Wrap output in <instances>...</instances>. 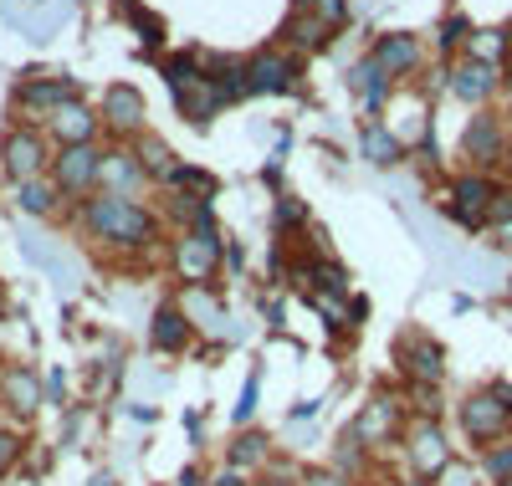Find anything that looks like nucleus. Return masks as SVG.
<instances>
[{"label": "nucleus", "instance_id": "obj_31", "mask_svg": "<svg viewBox=\"0 0 512 486\" xmlns=\"http://www.w3.org/2000/svg\"><path fill=\"white\" fill-rule=\"evenodd\" d=\"M364 461H369V451L359 446V435H354V430H344V440H338V456H333V471H344L349 481H359Z\"/></svg>", "mask_w": 512, "mask_h": 486}, {"label": "nucleus", "instance_id": "obj_25", "mask_svg": "<svg viewBox=\"0 0 512 486\" xmlns=\"http://www.w3.org/2000/svg\"><path fill=\"white\" fill-rule=\"evenodd\" d=\"M16 205H21V215H31V220H47V215H57L62 195H57V185H52V174H41V180L16 185Z\"/></svg>", "mask_w": 512, "mask_h": 486}, {"label": "nucleus", "instance_id": "obj_17", "mask_svg": "<svg viewBox=\"0 0 512 486\" xmlns=\"http://www.w3.org/2000/svg\"><path fill=\"white\" fill-rule=\"evenodd\" d=\"M149 185V174H144V164H139V154L134 149H103V164H98V190H108V195H139Z\"/></svg>", "mask_w": 512, "mask_h": 486}, {"label": "nucleus", "instance_id": "obj_35", "mask_svg": "<svg viewBox=\"0 0 512 486\" xmlns=\"http://www.w3.org/2000/svg\"><path fill=\"white\" fill-rule=\"evenodd\" d=\"M256 394H262V374H251V379H246V389H241V400L231 405V425H236V430H246V425H251V415H256Z\"/></svg>", "mask_w": 512, "mask_h": 486}, {"label": "nucleus", "instance_id": "obj_51", "mask_svg": "<svg viewBox=\"0 0 512 486\" xmlns=\"http://www.w3.org/2000/svg\"><path fill=\"white\" fill-rule=\"evenodd\" d=\"M507 41H512V21H507Z\"/></svg>", "mask_w": 512, "mask_h": 486}, {"label": "nucleus", "instance_id": "obj_34", "mask_svg": "<svg viewBox=\"0 0 512 486\" xmlns=\"http://www.w3.org/2000/svg\"><path fill=\"white\" fill-rule=\"evenodd\" d=\"M200 62H205V57H195V52L169 57V62H164V82H169V93H175V87H185V82H195V77H200Z\"/></svg>", "mask_w": 512, "mask_h": 486}, {"label": "nucleus", "instance_id": "obj_20", "mask_svg": "<svg viewBox=\"0 0 512 486\" xmlns=\"http://www.w3.org/2000/svg\"><path fill=\"white\" fill-rule=\"evenodd\" d=\"M349 82H354V98H359L364 113H379L384 103H390V93H395V77L384 72L374 57H359L354 72H349Z\"/></svg>", "mask_w": 512, "mask_h": 486}, {"label": "nucleus", "instance_id": "obj_41", "mask_svg": "<svg viewBox=\"0 0 512 486\" xmlns=\"http://www.w3.org/2000/svg\"><path fill=\"white\" fill-rule=\"evenodd\" d=\"M31 11H41V0H0V16H6V21H16V26H21Z\"/></svg>", "mask_w": 512, "mask_h": 486}, {"label": "nucleus", "instance_id": "obj_19", "mask_svg": "<svg viewBox=\"0 0 512 486\" xmlns=\"http://www.w3.org/2000/svg\"><path fill=\"white\" fill-rule=\"evenodd\" d=\"M369 57L400 82V77H415V72H420V57H425V52H420V41H415L410 31H384L374 47H369Z\"/></svg>", "mask_w": 512, "mask_h": 486}, {"label": "nucleus", "instance_id": "obj_43", "mask_svg": "<svg viewBox=\"0 0 512 486\" xmlns=\"http://www.w3.org/2000/svg\"><path fill=\"white\" fill-rule=\"evenodd\" d=\"M318 410H323V400H297V405H292V425H303V420H313Z\"/></svg>", "mask_w": 512, "mask_h": 486}, {"label": "nucleus", "instance_id": "obj_3", "mask_svg": "<svg viewBox=\"0 0 512 486\" xmlns=\"http://www.w3.org/2000/svg\"><path fill=\"white\" fill-rule=\"evenodd\" d=\"M405 461H410L415 481H431V486L451 471V440H446L441 420H425V415L405 420Z\"/></svg>", "mask_w": 512, "mask_h": 486}, {"label": "nucleus", "instance_id": "obj_53", "mask_svg": "<svg viewBox=\"0 0 512 486\" xmlns=\"http://www.w3.org/2000/svg\"><path fill=\"white\" fill-rule=\"evenodd\" d=\"M502 82H507V87H512V77H502Z\"/></svg>", "mask_w": 512, "mask_h": 486}, {"label": "nucleus", "instance_id": "obj_42", "mask_svg": "<svg viewBox=\"0 0 512 486\" xmlns=\"http://www.w3.org/2000/svg\"><path fill=\"white\" fill-rule=\"evenodd\" d=\"M41 394H47V405H62V394H67V379H62V369H52V374H47Z\"/></svg>", "mask_w": 512, "mask_h": 486}, {"label": "nucleus", "instance_id": "obj_38", "mask_svg": "<svg viewBox=\"0 0 512 486\" xmlns=\"http://www.w3.org/2000/svg\"><path fill=\"white\" fill-rule=\"evenodd\" d=\"M297 486H354L344 471H333V466H303L297 471Z\"/></svg>", "mask_w": 512, "mask_h": 486}, {"label": "nucleus", "instance_id": "obj_12", "mask_svg": "<svg viewBox=\"0 0 512 486\" xmlns=\"http://www.w3.org/2000/svg\"><path fill=\"white\" fill-rule=\"evenodd\" d=\"M195 338V318H190V307L180 302H159L154 313H149V348L164 353V359H175V353H185Z\"/></svg>", "mask_w": 512, "mask_h": 486}, {"label": "nucleus", "instance_id": "obj_6", "mask_svg": "<svg viewBox=\"0 0 512 486\" xmlns=\"http://www.w3.org/2000/svg\"><path fill=\"white\" fill-rule=\"evenodd\" d=\"M456 420H461V435L472 440V446H497V440H507V430H512V415H507V405L492 394V384L487 389H472L466 400L456 405Z\"/></svg>", "mask_w": 512, "mask_h": 486}, {"label": "nucleus", "instance_id": "obj_52", "mask_svg": "<svg viewBox=\"0 0 512 486\" xmlns=\"http://www.w3.org/2000/svg\"><path fill=\"white\" fill-rule=\"evenodd\" d=\"M0 318H6V302H0Z\"/></svg>", "mask_w": 512, "mask_h": 486}, {"label": "nucleus", "instance_id": "obj_7", "mask_svg": "<svg viewBox=\"0 0 512 486\" xmlns=\"http://www.w3.org/2000/svg\"><path fill=\"white\" fill-rule=\"evenodd\" d=\"M502 185L492 180V174L472 169V174H456L451 190H446V215L456 220L461 231H487V205Z\"/></svg>", "mask_w": 512, "mask_h": 486}, {"label": "nucleus", "instance_id": "obj_29", "mask_svg": "<svg viewBox=\"0 0 512 486\" xmlns=\"http://www.w3.org/2000/svg\"><path fill=\"white\" fill-rule=\"evenodd\" d=\"M308 226H313L308 205L297 200V195H277V205H272V231H277V241L292 236V231H308Z\"/></svg>", "mask_w": 512, "mask_h": 486}, {"label": "nucleus", "instance_id": "obj_40", "mask_svg": "<svg viewBox=\"0 0 512 486\" xmlns=\"http://www.w3.org/2000/svg\"><path fill=\"white\" fill-rule=\"evenodd\" d=\"M502 220H512V190H497L487 205V226H502Z\"/></svg>", "mask_w": 512, "mask_h": 486}, {"label": "nucleus", "instance_id": "obj_13", "mask_svg": "<svg viewBox=\"0 0 512 486\" xmlns=\"http://www.w3.org/2000/svg\"><path fill=\"white\" fill-rule=\"evenodd\" d=\"M461 154L472 159L482 174L492 164H502L507 159V123L497 113H477L472 123H466V134H461Z\"/></svg>", "mask_w": 512, "mask_h": 486}, {"label": "nucleus", "instance_id": "obj_11", "mask_svg": "<svg viewBox=\"0 0 512 486\" xmlns=\"http://www.w3.org/2000/svg\"><path fill=\"white\" fill-rule=\"evenodd\" d=\"M297 57L292 52H277V47H267V52H256V57H246V93H267V98H277V93H292L297 87Z\"/></svg>", "mask_w": 512, "mask_h": 486}, {"label": "nucleus", "instance_id": "obj_44", "mask_svg": "<svg viewBox=\"0 0 512 486\" xmlns=\"http://www.w3.org/2000/svg\"><path fill=\"white\" fill-rule=\"evenodd\" d=\"M205 486H246V471L226 466V471H216V481H205Z\"/></svg>", "mask_w": 512, "mask_h": 486}, {"label": "nucleus", "instance_id": "obj_28", "mask_svg": "<svg viewBox=\"0 0 512 486\" xmlns=\"http://www.w3.org/2000/svg\"><path fill=\"white\" fill-rule=\"evenodd\" d=\"M507 52H512L507 26H502V31H497V26H482V31H472V41H466V57L492 62V67H502V62H507Z\"/></svg>", "mask_w": 512, "mask_h": 486}, {"label": "nucleus", "instance_id": "obj_37", "mask_svg": "<svg viewBox=\"0 0 512 486\" xmlns=\"http://www.w3.org/2000/svg\"><path fill=\"white\" fill-rule=\"evenodd\" d=\"M21 251H26V261H31V267H41V272H62L57 251H52L47 241H41V236H26V241H21Z\"/></svg>", "mask_w": 512, "mask_h": 486}, {"label": "nucleus", "instance_id": "obj_8", "mask_svg": "<svg viewBox=\"0 0 512 486\" xmlns=\"http://www.w3.org/2000/svg\"><path fill=\"white\" fill-rule=\"evenodd\" d=\"M395 364L405 384H446V348L420 328L395 338Z\"/></svg>", "mask_w": 512, "mask_h": 486}, {"label": "nucleus", "instance_id": "obj_1", "mask_svg": "<svg viewBox=\"0 0 512 486\" xmlns=\"http://www.w3.org/2000/svg\"><path fill=\"white\" fill-rule=\"evenodd\" d=\"M77 220H82V231H88V241H98L108 251H149L164 236V215L139 205V195L93 190L77 205Z\"/></svg>", "mask_w": 512, "mask_h": 486}, {"label": "nucleus", "instance_id": "obj_45", "mask_svg": "<svg viewBox=\"0 0 512 486\" xmlns=\"http://www.w3.org/2000/svg\"><path fill=\"white\" fill-rule=\"evenodd\" d=\"M226 267H231V272L246 267V251H241V246H226Z\"/></svg>", "mask_w": 512, "mask_h": 486}, {"label": "nucleus", "instance_id": "obj_23", "mask_svg": "<svg viewBox=\"0 0 512 486\" xmlns=\"http://www.w3.org/2000/svg\"><path fill=\"white\" fill-rule=\"evenodd\" d=\"M282 36H287V47H292V52H323V47H328V36H333V26H323L318 11H292L287 26H282Z\"/></svg>", "mask_w": 512, "mask_h": 486}, {"label": "nucleus", "instance_id": "obj_33", "mask_svg": "<svg viewBox=\"0 0 512 486\" xmlns=\"http://www.w3.org/2000/svg\"><path fill=\"white\" fill-rule=\"evenodd\" d=\"M472 31H477V26L466 21V16H446V21H441V36H436V47H441L446 57H451L456 47L466 52V41H472Z\"/></svg>", "mask_w": 512, "mask_h": 486}, {"label": "nucleus", "instance_id": "obj_10", "mask_svg": "<svg viewBox=\"0 0 512 486\" xmlns=\"http://www.w3.org/2000/svg\"><path fill=\"white\" fill-rule=\"evenodd\" d=\"M144 118H149V103H144V93L134 82H113L103 93V128L113 139H139Z\"/></svg>", "mask_w": 512, "mask_h": 486}, {"label": "nucleus", "instance_id": "obj_39", "mask_svg": "<svg viewBox=\"0 0 512 486\" xmlns=\"http://www.w3.org/2000/svg\"><path fill=\"white\" fill-rule=\"evenodd\" d=\"M313 11H318V21H323V26H333V31H338V26L349 21V0H318Z\"/></svg>", "mask_w": 512, "mask_h": 486}, {"label": "nucleus", "instance_id": "obj_5", "mask_svg": "<svg viewBox=\"0 0 512 486\" xmlns=\"http://www.w3.org/2000/svg\"><path fill=\"white\" fill-rule=\"evenodd\" d=\"M98 164H103V149L98 144H62L52 154V185L62 200H88L98 190Z\"/></svg>", "mask_w": 512, "mask_h": 486}, {"label": "nucleus", "instance_id": "obj_46", "mask_svg": "<svg viewBox=\"0 0 512 486\" xmlns=\"http://www.w3.org/2000/svg\"><path fill=\"white\" fill-rule=\"evenodd\" d=\"M492 394H497V400L507 405V415H512V384H507V379H497V384H492Z\"/></svg>", "mask_w": 512, "mask_h": 486}, {"label": "nucleus", "instance_id": "obj_18", "mask_svg": "<svg viewBox=\"0 0 512 486\" xmlns=\"http://www.w3.org/2000/svg\"><path fill=\"white\" fill-rule=\"evenodd\" d=\"M77 98V82L72 77H26L21 87H16V108H26V113H41V118H52L62 103H72Z\"/></svg>", "mask_w": 512, "mask_h": 486}, {"label": "nucleus", "instance_id": "obj_26", "mask_svg": "<svg viewBox=\"0 0 512 486\" xmlns=\"http://www.w3.org/2000/svg\"><path fill=\"white\" fill-rule=\"evenodd\" d=\"M134 154H139L144 174H149V180H159V185L180 169V159L169 154V144H164V139H154V134H139V139H134Z\"/></svg>", "mask_w": 512, "mask_h": 486}, {"label": "nucleus", "instance_id": "obj_21", "mask_svg": "<svg viewBox=\"0 0 512 486\" xmlns=\"http://www.w3.org/2000/svg\"><path fill=\"white\" fill-rule=\"evenodd\" d=\"M175 108H180V118H185V123H200V128H205V123L216 118L226 103H221V93H216V87L205 82V72H200L195 82L175 87Z\"/></svg>", "mask_w": 512, "mask_h": 486}, {"label": "nucleus", "instance_id": "obj_4", "mask_svg": "<svg viewBox=\"0 0 512 486\" xmlns=\"http://www.w3.org/2000/svg\"><path fill=\"white\" fill-rule=\"evenodd\" d=\"M52 144L41 128H11L6 139H0V169H6L11 185H26V180H41V174H52Z\"/></svg>", "mask_w": 512, "mask_h": 486}, {"label": "nucleus", "instance_id": "obj_27", "mask_svg": "<svg viewBox=\"0 0 512 486\" xmlns=\"http://www.w3.org/2000/svg\"><path fill=\"white\" fill-rule=\"evenodd\" d=\"M67 11H72V0H41V11H31V16L21 21V31H26L31 41H52L57 26L67 21Z\"/></svg>", "mask_w": 512, "mask_h": 486}, {"label": "nucleus", "instance_id": "obj_14", "mask_svg": "<svg viewBox=\"0 0 512 486\" xmlns=\"http://www.w3.org/2000/svg\"><path fill=\"white\" fill-rule=\"evenodd\" d=\"M446 87L461 98V103H472V108H482L497 87H502V67H492V62H477V57H461L451 72H446Z\"/></svg>", "mask_w": 512, "mask_h": 486}, {"label": "nucleus", "instance_id": "obj_50", "mask_svg": "<svg viewBox=\"0 0 512 486\" xmlns=\"http://www.w3.org/2000/svg\"><path fill=\"white\" fill-rule=\"evenodd\" d=\"M318 6V0H297V11H313Z\"/></svg>", "mask_w": 512, "mask_h": 486}, {"label": "nucleus", "instance_id": "obj_49", "mask_svg": "<svg viewBox=\"0 0 512 486\" xmlns=\"http://www.w3.org/2000/svg\"><path fill=\"white\" fill-rule=\"evenodd\" d=\"M88 486H118V476H113V471H98V476H93Z\"/></svg>", "mask_w": 512, "mask_h": 486}, {"label": "nucleus", "instance_id": "obj_30", "mask_svg": "<svg viewBox=\"0 0 512 486\" xmlns=\"http://www.w3.org/2000/svg\"><path fill=\"white\" fill-rule=\"evenodd\" d=\"M482 476L492 486H512V440H497V446L482 451Z\"/></svg>", "mask_w": 512, "mask_h": 486}, {"label": "nucleus", "instance_id": "obj_15", "mask_svg": "<svg viewBox=\"0 0 512 486\" xmlns=\"http://www.w3.org/2000/svg\"><path fill=\"white\" fill-rule=\"evenodd\" d=\"M41 400H47V394H41V374L31 364H6L0 369V405H6V415L31 420Z\"/></svg>", "mask_w": 512, "mask_h": 486}, {"label": "nucleus", "instance_id": "obj_9", "mask_svg": "<svg viewBox=\"0 0 512 486\" xmlns=\"http://www.w3.org/2000/svg\"><path fill=\"white\" fill-rule=\"evenodd\" d=\"M359 435V446L364 451H379V446H395V440L405 435V405L395 400V394H374V400L354 415L349 425Z\"/></svg>", "mask_w": 512, "mask_h": 486}, {"label": "nucleus", "instance_id": "obj_16", "mask_svg": "<svg viewBox=\"0 0 512 486\" xmlns=\"http://www.w3.org/2000/svg\"><path fill=\"white\" fill-rule=\"evenodd\" d=\"M98 128H103V113H93L82 98L62 103V108L47 118V134H52L57 149H62V144H98Z\"/></svg>", "mask_w": 512, "mask_h": 486}, {"label": "nucleus", "instance_id": "obj_47", "mask_svg": "<svg viewBox=\"0 0 512 486\" xmlns=\"http://www.w3.org/2000/svg\"><path fill=\"white\" fill-rule=\"evenodd\" d=\"M256 486H297V476H277V471H267V476L256 481Z\"/></svg>", "mask_w": 512, "mask_h": 486}, {"label": "nucleus", "instance_id": "obj_24", "mask_svg": "<svg viewBox=\"0 0 512 486\" xmlns=\"http://www.w3.org/2000/svg\"><path fill=\"white\" fill-rule=\"evenodd\" d=\"M226 466H236V471H256V466H272V440L262 435V430H236V440H231V451H226Z\"/></svg>", "mask_w": 512, "mask_h": 486}, {"label": "nucleus", "instance_id": "obj_22", "mask_svg": "<svg viewBox=\"0 0 512 486\" xmlns=\"http://www.w3.org/2000/svg\"><path fill=\"white\" fill-rule=\"evenodd\" d=\"M359 154H364L374 169H395L410 149L400 144L395 128H384V123H364V128H359Z\"/></svg>", "mask_w": 512, "mask_h": 486}, {"label": "nucleus", "instance_id": "obj_36", "mask_svg": "<svg viewBox=\"0 0 512 486\" xmlns=\"http://www.w3.org/2000/svg\"><path fill=\"white\" fill-rule=\"evenodd\" d=\"M21 456H26V435L11 430V425H0V476H6L11 466H21Z\"/></svg>", "mask_w": 512, "mask_h": 486}, {"label": "nucleus", "instance_id": "obj_2", "mask_svg": "<svg viewBox=\"0 0 512 486\" xmlns=\"http://www.w3.org/2000/svg\"><path fill=\"white\" fill-rule=\"evenodd\" d=\"M169 261H175L180 282L216 287V277L226 267V241H221V231H180L169 241Z\"/></svg>", "mask_w": 512, "mask_h": 486}, {"label": "nucleus", "instance_id": "obj_54", "mask_svg": "<svg viewBox=\"0 0 512 486\" xmlns=\"http://www.w3.org/2000/svg\"><path fill=\"white\" fill-rule=\"evenodd\" d=\"M507 302H512V287H507Z\"/></svg>", "mask_w": 512, "mask_h": 486}, {"label": "nucleus", "instance_id": "obj_32", "mask_svg": "<svg viewBox=\"0 0 512 486\" xmlns=\"http://www.w3.org/2000/svg\"><path fill=\"white\" fill-rule=\"evenodd\" d=\"M123 16L134 21V31L144 36V47H159V41H164V21H159V16H149V11L139 6V0H123Z\"/></svg>", "mask_w": 512, "mask_h": 486}, {"label": "nucleus", "instance_id": "obj_48", "mask_svg": "<svg viewBox=\"0 0 512 486\" xmlns=\"http://www.w3.org/2000/svg\"><path fill=\"white\" fill-rule=\"evenodd\" d=\"M497 231V246H512V220H502V226H492Z\"/></svg>", "mask_w": 512, "mask_h": 486}]
</instances>
